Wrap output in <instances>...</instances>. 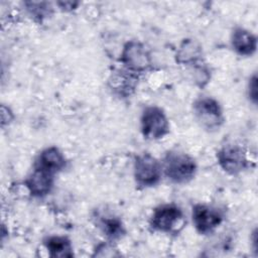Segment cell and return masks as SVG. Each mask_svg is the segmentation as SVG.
Returning <instances> with one entry per match:
<instances>
[{"label":"cell","mask_w":258,"mask_h":258,"mask_svg":"<svg viewBox=\"0 0 258 258\" xmlns=\"http://www.w3.org/2000/svg\"><path fill=\"white\" fill-rule=\"evenodd\" d=\"M97 225L107 237L112 239L119 238L124 233V228L121 220L112 215L98 214Z\"/></svg>","instance_id":"15"},{"label":"cell","mask_w":258,"mask_h":258,"mask_svg":"<svg viewBox=\"0 0 258 258\" xmlns=\"http://www.w3.org/2000/svg\"><path fill=\"white\" fill-rule=\"evenodd\" d=\"M183 225V213L173 204L162 205L156 208L150 219L153 230L162 233H172Z\"/></svg>","instance_id":"4"},{"label":"cell","mask_w":258,"mask_h":258,"mask_svg":"<svg viewBox=\"0 0 258 258\" xmlns=\"http://www.w3.org/2000/svg\"><path fill=\"white\" fill-rule=\"evenodd\" d=\"M45 248L47 249L50 257H72L73 247L71 241L67 237L52 236L44 241Z\"/></svg>","instance_id":"14"},{"label":"cell","mask_w":258,"mask_h":258,"mask_svg":"<svg viewBox=\"0 0 258 258\" xmlns=\"http://www.w3.org/2000/svg\"><path fill=\"white\" fill-rule=\"evenodd\" d=\"M218 163L229 174H238L248 166L246 150L237 144H227L217 153Z\"/></svg>","instance_id":"7"},{"label":"cell","mask_w":258,"mask_h":258,"mask_svg":"<svg viewBox=\"0 0 258 258\" xmlns=\"http://www.w3.org/2000/svg\"><path fill=\"white\" fill-rule=\"evenodd\" d=\"M168 179L175 183H185L194 178L197 171L196 160L187 153L180 151L168 152L161 164Z\"/></svg>","instance_id":"1"},{"label":"cell","mask_w":258,"mask_h":258,"mask_svg":"<svg viewBox=\"0 0 258 258\" xmlns=\"http://www.w3.org/2000/svg\"><path fill=\"white\" fill-rule=\"evenodd\" d=\"M109 87L119 96H129L136 87L134 73L127 70L113 73L109 79Z\"/></svg>","instance_id":"12"},{"label":"cell","mask_w":258,"mask_h":258,"mask_svg":"<svg viewBox=\"0 0 258 258\" xmlns=\"http://www.w3.org/2000/svg\"><path fill=\"white\" fill-rule=\"evenodd\" d=\"M194 113L200 125L209 131L219 129L224 122L219 102L211 97L197 99L194 103Z\"/></svg>","instance_id":"2"},{"label":"cell","mask_w":258,"mask_h":258,"mask_svg":"<svg viewBox=\"0 0 258 258\" xmlns=\"http://www.w3.org/2000/svg\"><path fill=\"white\" fill-rule=\"evenodd\" d=\"M66 163H67V160L62 152L58 148L51 146L43 149L39 153L35 161L34 167L44 169L54 174L62 170L66 167Z\"/></svg>","instance_id":"10"},{"label":"cell","mask_w":258,"mask_h":258,"mask_svg":"<svg viewBox=\"0 0 258 258\" xmlns=\"http://www.w3.org/2000/svg\"><path fill=\"white\" fill-rule=\"evenodd\" d=\"M161 174V163L151 154L142 153L135 158L134 178L138 185L152 186L159 181Z\"/></svg>","instance_id":"5"},{"label":"cell","mask_w":258,"mask_h":258,"mask_svg":"<svg viewBox=\"0 0 258 258\" xmlns=\"http://www.w3.org/2000/svg\"><path fill=\"white\" fill-rule=\"evenodd\" d=\"M203 54L202 46L195 39H184L177 51H176V61L182 64H198Z\"/></svg>","instance_id":"13"},{"label":"cell","mask_w":258,"mask_h":258,"mask_svg":"<svg viewBox=\"0 0 258 258\" xmlns=\"http://www.w3.org/2000/svg\"><path fill=\"white\" fill-rule=\"evenodd\" d=\"M231 44L240 55H252L257 48V38L251 31L238 27L232 33Z\"/></svg>","instance_id":"11"},{"label":"cell","mask_w":258,"mask_h":258,"mask_svg":"<svg viewBox=\"0 0 258 258\" xmlns=\"http://www.w3.org/2000/svg\"><path fill=\"white\" fill-rule=\"evenodd\" d=\"M209 70L200 64H195L194 68V78L196 80V83L203 87L205 86L209 80H210V74H209Z\"/></svg>","instance_id":"17"},{"label":"cell","mask_w":258,"mask_h":258,"mask_svg":"<svg viewBox=\"0 0 258 258\" xmlns=\"http://www.w3.org/2000/svg\"><path fill=\"white\" fill-rule=\"evenodd\" d=\"M25 5L27 6V10L33 17L43 18L48 14V10L50 8L49 4L46 2H26Z\"/></svg>","instance_id":"16"},{"label":"cell","mask_w":258,"mask_h":258,"mask_svg":"<svg viewBox=\"0 0 258 258\" xmlns=\"http://www.w3.org/2000/svg\"><path fill=\"white\" fill-rule=\"evenodd\" d=\"M140 124L143 136L150 140L160 139L169 131V123L166 115L156 106H150L143 110Z\"/></svg>","instance_id":"3"},{"label":"cell","mask_w":258,"mask_h":258,"mask_svg":"<svg viewBox=\"0 0 258 258\" xmlns=\"http://www.w3.org/2000/svg\"><path fill=\"white\" fill-rule=\"evenodd\" d=\"M192 223L197 231L201 234H210L216 230L223 222L221 212L212 206L198 204L192 208Z\"/></svg>","instance_id":"8"},{"label":"cell","mask_w":258,"mask_h":258,"mask_svg":"<svg viewBox=\"0 0 258 258\" xmlns=\"http://www.w3.org/2000/svg\"><path fill=\"white\" fill-rule=\"evenodd\" d=\"M249 97L251 101L256 104L257 103V78L256 75H254L249 82Z\"/></svg>","instance_id":"18"},{"label":"cell","mask_w":258,"mask_h":258,"mask_svg":"<svg viewBox=\"0 0 258 258\" xmlns=\"http://www.w3.org/2000/svg\"><path fill=\"white\" fill-rule=\"evenodd\" d=\"M121 62L131 73L145 72L151 64V57L145 45L139 41H128L121 52Z\"/></svg>","instance_id":"6"},{"label":"cell","mask_w":258,"mask_h":258,"mask_svg":"<svg viewBox=\"0 0 258 258\" xmlns=\"http://www.w3.org/2000/svg\"><path fill=\"white\" fill-rule=\"evenodd\" d=\"M25 185L31 196L42 198L49 194L53 186V174L44 169L34 167L27 177Z\"/></svg>","instance_id":"9"}]
</instances>
